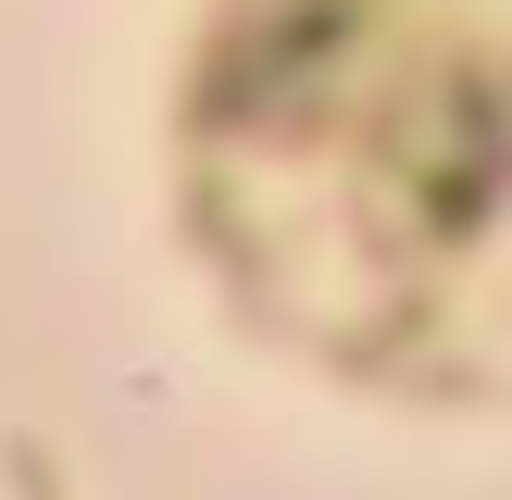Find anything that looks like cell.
Instances as JSON below:
<instances>
[{"label": "cell", "instance_id": "6da1fadb", "mask_svg": "<svg viewBox=\"0 0 512 500\" xmlns=\"http://www.w3.org/2000/svg\"><path fill=\"white\" fill-rule=\"evenodd\" d=\"M225 250L325 350L500 338L512 313V0H250L213 100Z\"/></svg>", "mask_w": 512, "mask_h": 500}]
</instances>
